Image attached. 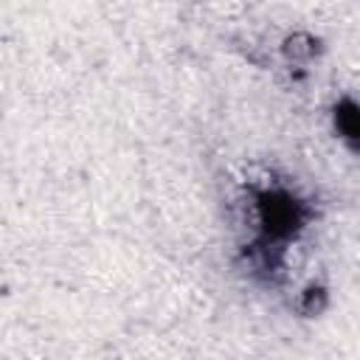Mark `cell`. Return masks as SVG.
<instances>
[{
  "label": "cell",
  "mask_w": 360,
  "mask_h": 360,
  "mask_svg": "<svg viewBox=\"0 0 360 360\" xmlns=\"http://www.w3.org/2000/svg\"><path fill=\"white\" fill-rule=\"evenodd\" d=\"M256 211L262 222V242H284L290 239L307 219V208L287 191H262L256 194Z\"/></svg>",
  "instance_id": "1"
},
{
  "label": "cell",
  "mask_w": 360,
  "mask_h": 360,
  "mask_svg": "<svg viewBox=\"0 0 360 360\" xmlns=\"http://www.w3.org/2000/svg\"><path fill=\"white\" fill-rule=\"evenodd\" d=\"M335 124H338L340 135L354 146V143H357V107H354L352 98H346V101L338 104V110H335Z\"/></svg>",
  "instance_id": "2"
},
{
  "label": "cell",
  "mask_w": 360,
  "mask_h": 360,
  "mask_svg": "<svg viewBox=\"0 0 360 360\" xmlns=\"http://www.w3.org/2000/svg\"><path fill=\"white\" fill-rule=\"evenodd\" d=\"M284 51H287L290 59H309L318 51V39H312L309 34H295V37L287 39Z\"/></svg>",
  "instance_id": "3"
},
{
  "label": "cell",
  "mask_w": 360,
  "mask_h": 360,
  "mask_svg": "<svg viewBox=\"0 0 360 360\" xmlns=\"http://www.w3.org/2000/svg\"><path fill=\"white\" fill-rule=\"evenodd\" d=\"M326 307V292L321 290V287H309L307 292H304V301H301V309L307 312V315H312V312H321Z\"/></svg>",
  "instance_id": "4"
}]
</instances>
